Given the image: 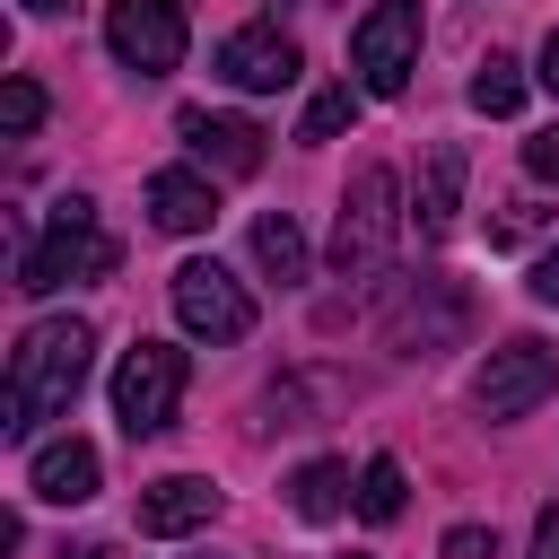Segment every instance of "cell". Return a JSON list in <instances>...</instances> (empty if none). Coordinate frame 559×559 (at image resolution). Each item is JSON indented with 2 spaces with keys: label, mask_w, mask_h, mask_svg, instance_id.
<instances>
[{
  "label": "cell",
  "mask_w": 559,
  "mask_h": 559,
  "mask_svg": "<svg viewBox=\"0 0 559 559\" xmlns=\"http://www.w3.org/2000/svg\"><path fill=\"white\" fill-rule=\"evenodd\" d=\"M349 70H358L367 96H402L411 70H419V0H376L349 26Z\"/></svg>",
  "instance_id": "4"
},
{
  "label": "cell",
  "mask_w": 559,
  "mask_h": 559,
  "mask_svg": "<svg viewBox=\"0 0 559 559\" xmlns=\"http://www.w3.org/2000/svg\"><path fill=\"white\" fill-rule=\"evenodd\" d=\"M463 96H472V114H515V105H524V70H515L507 52H489V61L472 70Z\"/></svg>",
  "instance_id": "18"
},
{
  "label": "cell",
  "mask_w": 559,
  "mask_h": 559,
  "mask_svg": "<svg viewBox=\"0 0 559 559\" xmlns=\"http://www.w3.org/2000/svg\"><path fill=\"white\" fill-rule=\"evenodd\" d=\"M17 9H35V17H61V9H70V0H17Z\"/></svg>",
  "instance_id": "27"
},
{
  "label": "cell",
  "mask_w": 559,
  "mask_h": 559,
  "mask_svg": "<svg viewBox=\"0 0 559 559\" xmlns=\"http://www.w3.org/2000/svg\"><path fill=\"white\" fill-rule=\"evenodd\" d=\"M542 87L559 96V26H550V44H542Z\"/></svg>",
  "instance_id": "26"
},
{
  "label": "cell",
  "mask_w": 559,
  "mask_h": 559,
  "mask_svg": "<svg viewBox=\"0 0 559 559\" xmlns=\"http://www.w3.org/2000/svg\"><path fill=\"white\" fill-rule=\"evenodd\" d=\"M148 218H157L166 236H201V227L218 218V192H210V175H192V166H166V175H148Z\"/></svg>",
  "instance_id": "14"
},
{
  "label": "cell",
  "mask_w": 559,
  "mask_h": 559,
  "mask_svg": "<svg viewBox=\"0 0 559 559\" xmlns=\"http://www.w3.org/2000/svg\"><path fill=\"white\" fill-rule=\"evenodd\" d=\"M35 122H44V87H35V79H9V87H0V131L26 140Z\"/></svg>",
  "instance_id": "21"
},
{
  "label": "cell",
  "mask_w": 559,
  "mask_h": 559,
  "mask_svg": "<svg viewBox=\"0 0 559 559\" xmlns=\"http://www.w3.org/2000/svg\"><path fill=\"white\" fill-rule=\"evenodd\" d=\"M288 507H297L306 524H332L341 507H358V480H349V463H306V472L288 480Z\"/></svg>",
  "instance_id": "16"
},
{
  "label": "cell",
  "mask_w": 559,
  "mask_h": 559,
  "mask_svg": "<svg viewBox=\"0 0 559 559\" xmlns=\"http://www.w3.org/2000/svg\"><path fill=\"white\" fill-rule=\"evenodd\" d=\"M114 271V236L96 227V201H52V227L17 253V288L26 297H52V288H70V280H105Z\"/></svg>",
  "instance_id": "2"
},
{
  "label": "cell",
  "mask_w": 559,
  "mask_h": 559,
  "mask_svg": "<svg viewBox=\"0 0 559 559\" xmlns=\"http://www.w3.org/2000/svg\"><path fill=\"white\" fill-rule=\"evenodd\" d=\"M105 44L122 70L166 79L183 61V0H105Z\"/></svg>",
  "instance_id": "7"
},
{
  "label": "cell",
  "mask_w": 559,
  "mask_h": 559,
  "mask_svg": "<svg viewBox=\"0 0 559 559\" xmlns=\"http://www.w3.org/2000/svg\"><path fill=\"white\" fill-rule=\"evenodd\" d=\"M175 402H183V349H166V341L122 349V367H114V419H122V437L175 428Z\"/></svg>",
  "instance_id": "5"
},
{
  "label": "cell",
  "mask_w": 559,
  "mask_h": 559,
  "mask_svg": "<svg viewBox=\"0 0 559 559\" xmlns=\"http://www.w3.org/2000/svg\"><path fill=\"white\" fill-rule=\"evenodd\" d=\"M542 393H559V349H550V341H507V349H489V367L472 376L480 419H524Z\"/></svg>",
  "instance_id": "8"
},
{
  "label": "cell",
  "mask_w": 559,
  "mask_h": 559,
  "mask_svg": "<svg viewBox=\"0 0 559 559\" xmlns=\"http://www.w3.org/2000/svg\"><path fill=\"white\" fill-rule=\"evenodd\" d=\"M393 166H358L349 192H341V218H332V271L341 280H367L384 271V245H393Z\"/></svg>",
  "instance_id": "3"
},
{
  "label": "cell",
  "mask_w": 559,
  "mask_h": 559,
  "mask_svg": "<svg viewBox=\"0 0 559 559\" xmlns=\"http://www.w3.org/2000/svg\"><path fill=\"white\" fill-rule=\"evenodd\" d=\"M210 515H218V489H210L201 472H166V480L140 489V533H148V542H183V533H201Z\"/></svg>",
  "instance_id": "12"
},
{
  "label": "cell",
  "mask_w": 559,
  "mask_h": 559,
  "mask_svg": "<svg viewBox=\"0 0 559 559\" xmlns=\"http://www.w3.org/2000/svg\"><path fill=\"white\" fill-rule=\"evenodd\" d=\"M253 262L288 288V280H306V236H297V218L288 210H271V218H253Z\"/></svg>",
  "instance_id": "17"
},
{
  "label": "cell",
  "mask_w": 559,
  "mask_h": 559,
  "mask_svg": "<svg viewBox=\"0 0 559 559\" xmlns=\"http://www.w3.org/2000/svg\"><path fill=\"white\" fill-rule=\"evenodd\" d=\"M175 323L192 341H245L253 332V297L218 271V262H183L175 271Z\"/></svg>",
  "instance_id": "9"
},
{
  "label": "cell",
  "mask_w": 559,
  "mask_h": 559,
  "mask_svg": "<svg viewBox=\"0 0 559 559\" xmlns=\"http://www.w3.org/2000/svg\"><path fill=\"white\" fill-rule=\"evenodd\" d=\"M533 297H542V306H559V245L533 262Z\"/></svg>",
  "instance_id": "25"
},
{
  "label": "cell",
  "mask_w": 559,
  "mask_h": 559,
  "mask_svg": "<svg viewBox=\"0 0 559 559\" xmlns=\"http://www.w3.org/2000/svg\"><path fill=\"white\" fill-rule=\"evenodd\" d=\"M218 79L245 87V96H271V87L297 79V44H288L280 26H236V35L218 44Z\"/></svg>",
  "instance_id": "10"
},
{
  "label": "cell",
  "mask_w": 559,
  "mask_h": 559,
  "mask_svg": "<svg viewBox=\"0 0 559 559\" xmlns=\"http://www.w3.org/2000/svg\"><path fill=\"white\" fill-rule=\"evenodd\" d=\"M472 332V297L445 280V271H428V280H411L402 297H393V314H384V341L402 349V358H428V349H454Z\"/></svg>",
  "instance_id": "6"
},
{
  "label": "cell",
  "mask_w": 559,
  "mask_h": 559,
  "mask_svg": "<svg viewBox=\"0 0 559 559\" xmlns=\"http://www.w3.org/2000/svg\"><path fill=\"white\" fill-rule=\"evenodd\" d=\"M454 210H463V148L445 140V148L428 157V175H419V201H411V218H419V236L437 245V236H454Z\"/></svg>",
  "instance_id": "15"
},
{
  "label": "cell",
  "mask_w": 559,
  "mask_h": 559,
  "mask_svg": "<svg viewBox=\"0 0 559 559\" xmlns=\"http://www.w3.org/2000/svg\"><path fill=\"white\" fill-rule=\"evenodd\" d=\"M96 445L87 437H52V445H35V463H26V489L44 498V507H87L96 498Z\"/></svg>",
  "instance_id": "13"
},
{
  "label": "cell",
  "mask_w": 559,
  "mask_h": 559,
  "mask_svg": "<svg viewBox=\"0 0 559 559\" xmlns=\"http://www.w3.org/2000/svg\"><path fill=\"white\" fill-rule=\"evenodd\" d=\"M533 559H559V498L533 515Z\"/></svg>",
  "instance_id": "24"
},
{
  "label": "cell",
  "mask_w": 559,
  "mask_h": 559,
  "mask_svg": "<svg viewBox=\"0 0 559 559\" xmlns=\"http://www.w3.org/2000/svg\"><path fill=\"white\" fill-rule=\"evenodd\" d=\"M349 122H358V96H349V87H323V96L306 105V122H297V140H341Z\"/></svg>",
  "instance_id": "20"
},
{
  "label": "cell",
  "mask_w": 559,
  "mask_h": 559,
  "mask_svg": "<svg viewBox=\"0 0 559 559\" xmlns=\"http://www.w3.org/2000/svg\"><path fill=\"white\" fill-rule=\"evenodd\" d=\"M175 131H183V148H192L210 175H253V166H262V131H253L245 114H210V105H183V114H175Z\"/></svg>",
  "instance_id": "11"
},
{
  "label": "cell",
  "mask_w": 559,
  "mask_h": 559,
  "mask_svg": "<svg viewBox=\"0 0 559 559\" xmlns=\"http://www.w3.org/2000/svg\"><path fill=\"white\" fill-rule=\"evenodd\" d=\"M489 550H498V542H489L480 524H454V533H445V559H489Z\"/></svg>",
  "instance_id": "23"
},
{
  "label": "cell",
  "mask_w": 559,
  "mask_h": 559,
  "mask_svg": "<svg viewBox=\"0 0 559 559\" xmlns=\"http://www.w3.org/2000/svg\"><path fill=\"white\" fill-rule=\"evenodd\" d=\"M87 349H96V332H87L79 314H52V323H35V332L17 341V358H9L0 437H35L52 411H70V402H79V384H87Z\"/></svg>",
  "instance_id": "1"
},
{
  "label": "cell",
  "mask_w": 559,
  "mask_h": 559,
  "mask_svg": "<svg viewBox=\"0 0 559 559\" xmlns=\"http://www.w3.org/2000/svg\"><path fill=\"white\" fill-rule=\"evenodd\" d=\"M402 498H411L402 463H393V454H376V463L358 472V515H367V524H393V515H402Z\"/></svg>",
  "instance_id": "19"
},
{
  "label": "cell",
  "mask_w": 559,
  "mask_h": 559,
  "mask_svg": "<svg viewBox=\"0 0 559 559\" xmlns=\"http://www.w3.org/2000/svg\"><path fill=\"white\" fill-rule=\"evenodd\" d=\"M524 166H533V175H542V183H559V122H550V131H533V140H524Z\"/></svg>",
  "instance_id": "22"
}]
</instances>
